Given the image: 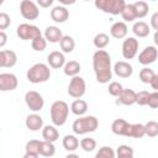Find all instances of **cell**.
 I'll list each match as a JSON object with an SVG mask.
<instances>
[{
	"label": "cell",
	"mask_w": 158,
	"mask_h": 158,
	"mask_svg": "<svg viewBox=\"0 0 158 158\" xmlns=\"http://www.w3.org/2000/svg\"><path fill=\"white\" fill-rule=\"evenodd\" d=\"M93 69L98 83L106 84L112 79L111 57L105 49H98L93 54Z\"/></svg>",
	"instance_id": "obj_1"
},
{
	"label": "cell",
	"mask_w": 158,
	"mask_h": 158,
	"mask_svg": "<svg viewBox=\"0 0 158 158\" xmlns=\"http://www.w3.org/2000/svg\"><path fill=\"white\" fill-rule=\"evenodd\" d=\"M98 127H99V120L93 115L80 116L72 125V130L75 135H86L90 132H95Z\"/></svg>",
	"instance_id": "obj_2"
},
{
	"label": "cell",
	"mask_w": 158,
	"mask_h": 158,
	"mask_svg": "<svg viewBox=\"0 0 158 158\" xmlns=\"http://www.w3.org/2000/svg\"><path fill=\"white\" fill-rule=\"evenodd\" d=\"M51 120L53 126H63L67 122L68 115H69V106L63 100H57L51 105L49 109Z\"/></svg>",
	"instance_id": "obj_3"
},
{
	"label": "cell",
	"mask_w": 158,
	"mask_h": 158,
	"mask_svg": "<svg viewBox=\"0 0 158 158\" xmlns=\"http://www.w3.org/2000/svg\"><path fill=\"white\" fill-rule=\"evenodd\" d=\"M26 78L32 84H40L46 83L51 78V69L44 63H36L26 73Z\"/></svg>",
	"instance_id": "obj_4"
},
{
	"label": "cell",
	"mask_w": 158,
	"mask_h": 158,
	"mask_svg": "<svg viewBox=\"0 0 158 158\" xmlns=\"http://www.w3.org/2000/svg\"><path fill=\"white\" fill-rule=\"evenodd\" d=\"M95 7L101 10L105 14L110 15H121L126 2L123 0H95Z\"/></svg>",
	"instance_id": "obj_5"
},
{
	"label": "cell",
	"mask_w": 158,
	"mask_h": 158,
	"mask_svg": "<svg viewBox=\"0 0 158 158\" xmlns=\"http://www.w3.org/2000/svg\"><path fill=\"white\" fill-rule=\"evenodd\" d=\"M86 91V83L84 80V78H81L80 75L73 77L69 81L68 85V95L74 98V99H81V96L85 94Z\"/></svg>",
	"instance_id": "obj_6"
},
{
	"label": "cell",
	"mask_w": 158,
	"mask_h": 158,
	"mask_svg": "<svg viewBox=\"0 0 158 158\" xmlns=\"http://www.w3.org/2000/svg\"><path fill=\"white\" fill-rule=\"evenodd\" d=\"M16 35L20 40L22 41H32L33 38L42 36L41 30L36 26V25H31V23H20L16 28Z\"/></svg>",
	"instance_id": "obj_7"
},
{
	"label": "cell",
	"mask_w": 158,
	"mask_h": 158,
	"mask_svg": "<svg viewBox=\"0 0 158 158\" xmlns=\"http://www.w3.org/2000/svg\"><path fill=\"white\" fill-rule=\"evenodd\" d=\"M20 14L25 20H37L40 16V7L32 0H22L20 2Z\"/></svg>",
	"instance_id": "obj_8"
},
{
	"label": "cell",
	"mask_w": 158,
	"mask_h": 158,
	"mask_svg": "<svg viewBox=\"0 0 158 158\" xmlns=\"http://www.w3.org/2000/svg\"><path fill=\"white\" fill-rule=\"evenodd\" d=\"M25 102H26L27 107L33 112L41 111L43 109V106H44L43 96L36 90H30V91H27L25 94Z\"/></svg>",
	"instance_id": "obj_9"
},
{
	"label": "cell",
	"mask_w": 158,
	"mask_h": 158,
	"mask_svg": "<svg viewBox=\"0 0 158 158\" xmlns=\"http://www.w3.org/2000/svg\"><path fill=\"white\" fill-rule=\"evenodd\" d=\"M139 42L136 37H127L123 40L122 46H121V52L122 57L125 59H133L138 52Z\"/></svg>",
	"instance_id": "obj_10"
},
{
	"label": "cell",
	"mask_w": 158,
	"mask_h": 158,
	"mask_svg": "<svg viewBox=\"0 0 158 158\" xmlns=\"http://www.w3.org/2000/svg\"><path fill=\"white\" fill-rule=\"evenodd\" d=\"M157 57H158V49H157V47L156 46H147L138 54V63H141L142 65L148 67L149 64H152V63L156 62Z\"/></svg>",
	"instance_id": "obj_11"
},
{
	"label": "cell",
	"mask_w": 158,
	"mask_h": 158,
	"mask_svg": "<svg viewBox=\"0 0 158 158\" xmlns=\"http://www.w3.org/2000/svg\"><path fill=\"white\" fill-rule=\"evenodd\" d=\"M19 79L12 73H1L0 74V91H12L17 88Z\"/></svg>",
	"instance_id": "obj_12"
},
{
	"label": "cell",
	"mask_w": 158,
	"mask_h": 158,
	"mask_svg": "<svg viewBox=\"0 0 158 158\" xmlns=\"http://www.w3.org/2000/svg\"><path fill=\"white\" fill-rule=\"evenodd\" d=\"M112 72L120 78H130L133 74V67L126 60H118L114 64Z\"/></svg>",
	"instance_id": "obj_13"
},
{
	"label": "cell",
	"mask_w": 158,
	"mask_h": 158,
	"mask_svg": "<svg viewBox=\"0 0 158 158\" xmlns=\"http://www.w3.org/2000/svg\"><path fill=\"white\" fill-rule=\"evenodd\" d=\"M17 63V54L11 49L0 51V68H12Z\"/></svg>",
	"instance_id": "obj_14"
},
{
	"label": "cell",
	"mask_w": 158,
	"mask_h": 158,
	"mask_svg": "<svg viewBox=\"0 0 158 158\" xmlns=\"http://www.w3.org/2000/svg\"><path fill=\"white\" fill-rule=\"evenodd\" d=\"M47 63L48 67L53 68V69H59L63 68L65 64V57L64 53H62L60 51H53L47 56Z\"/></svg>",
	"instance_id": "obj_15"
},
{
	"label": "cell",
	"mask_w": 158,
	"mask_h": 158,
	"mask_svg": "<svg viewBox=\"0 0 158 158\" xmlns=\"http://www.w3.org/2000/svg\"><path fill=\"white\" fill-rule=\"evenodd\" d=\"M49 15H51V19L54 22H57V23H63V22H65L69 19V11H68V9L65 6H62V5L53 6Z\"/></svg>",
	"instance_id": "obj_16"
},
{
	"label": "cell",
	"mask_w": 158,
	"mask_h": 158,
	"mask_svg": "<svg viewBox=\"0 0 158 158\" xmlns=\"http://www.w3.org/2000/svg\"><path fill=\"white\" fill-rule=\"evenodd\" d=\"M25 125H26V127H27L30 131L36 132V131L42 130V127H43V118H42V116H40L38 114L33 112V114H30V115L26 117Z\"/></svg>",
	"instance_id": "obj_17"
},
{
	"label": "cell",
	"mask_w": 158,
	"mask_h": 158,
	"mask_svg": "<svg viewBox=\"0 0 158 158\" xmlns=\"http://www.w3.org/2000/svg\"><path fill=\"white\" fill-rule=\"evenodd\" d=\"M43 37L49 43H59L62 37H63V33H62V30L59 27H57V26H48L44 30Z\"/></svg>",
	"instance_id": "obj_18"
},
{
	"label": "cell",
	"mask_w": 158,
	"mask_h": 158,
	"mask_svg": "<svg viewBox=\"0 0 158 158\" xmlns=\"http://www.w3.org/2000/svg\"><path fill=\"white\" fill-rule=\"evenodd\" d=\"M116 104L125 105V106H131L136 104V91L132 89H123L122 93L117 96Z\"/></svg>",
	"instance_id": "obj_19"
},
{
	"label": "cell",
	"mask_w": 158,
	"mask_h": 158,
	"mask_svg": "<svg viewBox=\"0 0 158 158\" xmlns=\"http://www.w3.org/2000/svg\"><path fill=\"white\" fill-rule=\"evenodd\" d=\"M127 32H128V27L123 21H117L112 23V26L110 27V35L116 40L125 38L127 36Z\"/></svg>",
	"instance_id": "obj_20"
},
{
	"label": "cell",
	"mask_w": 158,
	"mask_h": 158,
	"mask_svg": "<svg viewBox=\"0 0 158 158\" xmlns=\"http://www.w3.org/2000/svg\"><path fill=\"white\" fill-rule=\"evenodd\" d=\"M132 32L136 37L138 38H144L148 37L151 33V27L148 23H146L144 21H137L133 23L132 26Z\"/></svg>",
	"instance_id": "obj_21"
},
{
	"label": "cell",
	"mask_w": 158,
	"mask_h": 158,
	"mask_svg": "<svg viewBox=\"0 0 158 158\" xmlns=\"http://www.w3.org/2000/svg\"><path fill=\"white\" fill-rule=\"evenodd\" d=\"M42 138L43 141L54 143L59 138V132L53 125H46L42 127Z\"/></svg>",
	"instance_id": "obj_22"
},
{
	"label": "cell",
	"mask_w": 158,
	"mask_h": 158,
	"mask_svg": "<svg viewBox=\"0 0 158 158\" xmlns=\"http://www.w3.org/2000/svg\"><path fill=\"white\" fill-rule=\"evenodd\" d=\"M128 125L130 123L125 118H116L111 123V131H112V133H115L117 136H125L126 137Z\"/></svg>",
	"instance_id": "obj_23"
},
{
	"label": "cell",
	"mask_w": 158,
	"mask_h": 158,
	"mask_svg": "<svg viewBox=\"0 0 158 158\" xmlns=\"http://www.w3.org/2000/svg\"><path fill=\"white\" fill-rule=\"evenodd\" d=\"M70 111L77 116H84L88 111V102L83 99H75L70 105Z\"/></svg>",
	"instance_id": "obj_24"
},
{
	"label": "cell",
	"mask_w": 158,
	"mask_h": 158,
	"mask_svg": "<svg viewBox=\"0 0 158 158\" xmlns=\"http://www.w3.org/2000/svg\"><path fill=\"white\" fill-rule=\"evenodd\" d=\"M63 148L68 152H74L79 148V139L75 135H65L62 139Z\"/></svg>",
	"instance_id": "obj_25"
},
{
	"label": "cell",
	"mask_w": 158,
	"mask_h": 158,
	"mask_svg": "<svg viewBox=\"0 0 158 158\" xmlns=\"http://www.w3.org/2000/svg\"><path fill=\"white\" fill-rule=\"evenodd\" d=\"M81 70V65L79 62L77 60H69V62H65L64 67H63V73L67 75V77H77Z\"/></svg>",
	"instance_id": "obj_26"
},
{
	"label": "cell",
	"mask_w": 158,
	"mask_h": 158,
	"mask_svg": "<svg viewBox=\"0 0 158 158\" xmlns=\"http://www.w3.org/2000/svg\"><path fill=\"white\" fill-rule=\"evenodd\" d=\"M144 136V125L143 123H130L126 137L131 138H142Z\"/></svg>",
	"instance_id": "obj_27"
},
{
	"label": "cell",
	"mask_w": 158,
	"mask_h": 158,
	"mask_svg": "<svg viewBox=\"0 0 158 158\" xmlns=\"http://www.w3.org/2000/svg\"><path fill=\"white\" fill-rule=\"evenodd\" d=\"M59 47L62 53H72L74 47H75V41L72 36H64L62 37L60 42H59Z\"/></svg>",
	"instance_id": "obj_28"
},
{
	"label": "cell",
	"mask_w": 158,
	"mask_h": 158,
	"mask_svg": "<svg viewBox=\"0 0 158 158\" xmlns=\"http://www.w3.org/2000/svg\"><path fill=\"white\" fill-rule=\"evenodd\" d=\"M132 4H133V7H135V12H136L137 19H143L144 16H147V14L149 11V6L146 1L138 0V1L132 2Z\"/></svg>",
	"instance_id": "obj_29"
},
{
	"label": "cell",
	"mask_w": 158,
	"mask_h": 158,
	"mask_svg": "<svg viewBox=\"0 0 158 158\" xmlns=\"http://www.w3.org/2000/svg\"><path fill=\"white\" fill-rule=\"evenodd\" d=\"M121 16H122V20L123 22H133L137 17H136V12H135V7H133V4H126L122 12H121Z\"/></svg>",
	"instance_id": "obj_30"
},
{
	"label": "cell",
	"mask_w": 158,
	"mask_h": 158,
	"mask_svg": "<svg viewBox=\"0 0 158 158\" xmlns=\"http://www.w3.org/2000/svg\"><path fill=\"white\" fill-rule=\"evenodd\" d=\"M93 43H94L95 48H98V49H104V48L110 43V37H109L107 33L100 32V33H98V35L94 37Z\"/></svg>",
	"instance_id": "obj_31"
},
{
	"label": "cell",
	"mask_w": 158,
	"mask_h": 158,
	"mask_svg": "<svg viewBox=\"0 0 158 158\" xmlns=\"http://www.w3.org/2000/svg\"><path fill=\"white\" fill-rule=\"evenodd\" d=\"M56 153V147L53 143L47 142V141H41L40 144V156L43 157H53Z\"/></svg>",
	"instance_id": "obj_32"
},
{
	"label": "cell",
	"mask_w": 158,
	"mask_h": 158,
	"mask_svg": "<svg viewBox=\"0 0 158 158\" xmlns=\"http://www.w3.org/2000/svg\"><path fill=\"white\" fill-rule=\"evenodd\" d=\"M115 154H116V158H133L135 152H133V148L130 147L128 144H121L117 147Z\"/></svg>",
	"instance_id": "obj_33"
},
{
	"label": "cell",
	"mask_w": 158,
	"mask_h": 158,
	"mask_svg": "<svg viewBox=\"0 0 158 158\" xmlns=\"http://www.w3.org/2000/svg\"><path fill=\"white\" fill-rule=\"evenodd\" d=\"M154 75H156L154 70L151 69L149 67H144V68H142V69L139 70V73H138V78H139V80H141L142 83H144V84H149Z\"/></svg>",
	"instance_id": "obj_34"
},
{
	"label": "cell",
	"mask_w": 158,
	"mask_h": 158,
	"mask_svg": "<svg viewBox=\"0 0 158 158\" xmlns=\"http://www.w3.org/2000/svg\"><path fill=\"white\" fill-rule=\"evenodd\" d=\"M79 146L84 152H93L96 148V141L91 137H84L79 141Z\"/></svg>",
	"instance_id": "obj_35"
},
{
	"label": "cell",
	"mask_w": 158,
	"mask_h": 158,
	"mask_svg": "<svg viewBox=\"0 0 158 158\" xmlns=\"http://www.w3.org/2000/svg\"><path fill=\"white\" fill-rule=\"evenodd\" d=\"M31 47L36 52H42L47 47V41H46V38L43 36H38V37H36V38H33L31 41Z\"/></svg>",
	"instance_id": "obj_36"
},
{
	"label": "cell",
	"mask_w": 158,
	"mask_h": 158,
	"mask_svg": "<svg viewBox=\"0 0 158 158\" xmlns=\"http://www.w3.org/2000/svg\"><path fill=\"white\" fill-rule=\"evenodd\" d=\"M144 136H148V137L158 136V122L157 121H148L147 123H144Z\"/></svg>",
	"instance_id": "obj_37"
},
{
	"label": "cell",
	"mask_w": 158,
	"mask_h": 158,
	"mask_svg": "<svg viewBox=\"0 0 158 158\" xmlns=\"http://www.w3.org/2000/svg\"><path fill=\"white\" fill-rule=\"evenodd\" d=\"M94 158H116V154H115L114 148L109 146H102L101 148H99Z\"/></svg>",
	"instance_id": "obj_38"
},
{
	"label": "cell",
	"mask_w": 158,
	"mask_h": 158,
	"mask_svg": "<svg viewBox=\"0 0 158 158\" xmlns=\"http://www.w3.org/2000/svg\"><path fill=\"white\" fill-rule=\"evenodd\" d=\"M40 144H41L40 139H30L25 146V151L27 153H33L40 156Z\"/></svg>",
	"instance_id": "obj_39"
},
{
	"label": "cell",
	"mask_w": 158,
	"mask_h": 158,
	"mask_svg": "<svg viewBox=\"0 0 158 158\" xmlns=\"http://www.w3.org/2000/svg\"><path fill=\"white\" fill-rule=\"evenodd\" d=\"M107 90H109V94H110L111 96L117 98V96L122 93L123 86H122V84H121V83H118V81H111V83L109 84Z\"/></svg>",
	"instance_id": "obj_40"
},
{
	"label": "cell",
	"mask_w": 158,
	"mask_h": 158,
	"mask_svg": "<svg viewBox=\"0 0 158 158\" xmlns=\"http://www.w3.org/2000/svg\"><path fill=\"white\" fill-rule=\"evenodd\" d=\"M148 95H149V93L147 90H142V91L136 93V104L139 106H146L147 101H148Z\"/></svg>",
	"instance_id": "obj_41"
},
{
	"label": "cell",
	"mask_w": 158,
	"mask_h": 158,
	"mask_svg": "<svg viewBox=\"0 0 158 158\" xmlns=\"http://www.w3.org/2000/svg\"><path fill=\"white\" fill-rule=\"evenodd\" d=\"M11 25V19L6 12H0V31L9 28Z\"/></svg>",
	"instance_id": "obj_42"
},
{
	"label": "cell",
	"mask_w": 158,
	"mask_h": 158,
	"mask_svg": "<svg viewBox=\"0 0 158 158\" xmlns=\"http://www.w3.org/2000/svg\"><path fill=\"white\" fill-rule=\"evenodd\" d=\"M147 105H148L151 109H157V107H158V91L149 93Z\"/></svg>",
	"instance_id": "obj_43"
},
{
	"label": "cell",
	"mask_w": 158,
	"mask_h": 158,
	"mask_svg": "<svg viewBox=\"0 0 158 158\" xmlns=\"http://www.w3.org/2000/svg\"><path fill=\"white\" fill-rule=\"evenodd\" d=\"M149 27H152L153 30H158V12H154L151 17V23H149Z\"/></svg>",
	"instance_id": "obj_44"
},
{
	"label": "cell",
	"mask_w": 158,
	"mask_h": 158,
	"mask_svg": "<svg viewBox=\"0 0 158 158\" xmlns=\"http://www.w3.org/2000/svg\"><path fill=\"white\" fill-rule=\"evenodd\" d=\"M37 6L38 7H43V9H47L49 6L53 5V0H37Z\"/></svg>",
	"instance_id": "obj_45"
},
{
	"label": "cell",
	"mask_w": 158,
	"mask_h": 158,
	"mask_svg": "<svg viewBox=\"0 0 158 158\" xmlns=\"http://www.w3.org/2000/svg\"><path fill=\"white\" fill-rule=\"evenodd\" d=\"M7 43V35L5 31H0V48H2Z\"/></svg>",
	"instance_id": "obj_46"
},
{
	"label": "cell",
	"mask_w": 158,
	"mask_h": 158,
	"mask_svg": "<svg viewBox=\"0 0 158 158\" xmlns=\"http://www.w3.org/2000/svg\"><path fill=\"white\" fill-rule=\"evenodd\" d=\"M149 85H151V88H152L154 91H157V90H158V75H157V74H156V75L153 77V79L151 80Z\"/></svg>",
	"instance_id": "obj_47"
},
{
	"label": "cell",
	"mask_w": 158,
	"mask_h": 158,
	"mask_svg": "<svg viewBox=\"0 0 158 158\" xmlns=\"http://www.w3.org/2000/svg\"><path fill=\"white\" fill-rule=\"evenodd\" d=\"M38 157H40L38 154H33V153H27V152H26L22 158H38Z\"/></svg>",
	"instance_id": "obj_48"
},
{
	"label": "cell",
	"mask_w": 158,
	"mask_h": 158,
	"mask_svg": "<svg viewBox=\"0 0 158 158\" xmlns=\"http://www.w3.org/2000/svg\"><path fill=\"white\" fill-rule=\"evenodd\" d=\"M59 2H60V5H62V6H64V5H72V4H74L75 1H74V0H70V1H65V0H59Z\"/></svg>",
	"instance_id": "obj_49"
},
{
	"label": "cell",
	"mask_w": 158,
	"mask_h": 158,
	"mask_svg": "<svg viewBox=\"0 0 158 158\" xmlns=\"http://www.w3.org/2000/svg\"><path fill=\"white\" fill-rule=\"evenodd\" d=\"M65 158H80L78 154H75V153H69L68 156H65Z\"/></svg>",
	"instance_id": "obj_50"
},
{
	"label": "cell",
	"mask_w": 158,
	"mask_h": 158,
	"mask_svg": "<svg viewBox=\"0 0 158 158\" xmlns=\"http://www.w3.org/2000/svg\"><path fill=\"white\" fill-rule=\"evenodd\" d=\"M154 43L158 44V33H157V31H156V33H154Z\"/></svg>",
	"instance_id": "obj_51"
},
{
	"label": "cell",
	"mask_w": 158,
	"mask_h": 158,
	"mask_svg": "<svg viewBox=\"0 0 158 158\" xmlns=\"http://www.w3.org/2000/svg\"><path fill=\"white\" fill-rule=\"evenodd\" d=\"M2 4H4V0H0V6H1Z\"/></svg>",
	"instance_id": "obj_52"
},
{
	"label": "cell",
	"mask_w": 158,
	"mask_h": 158,
	"mask_svg": "<svg viewBox=\"0 0 158 158\" xmlns=\"http://www.w3.org/2000/svg\"><path fill=\"white\" fill-rule=\"evenodd\" d=\"M0 131H1V127H0Z\"/></svg>",
	"instance_id": "obj_53"
}]
</instances>
